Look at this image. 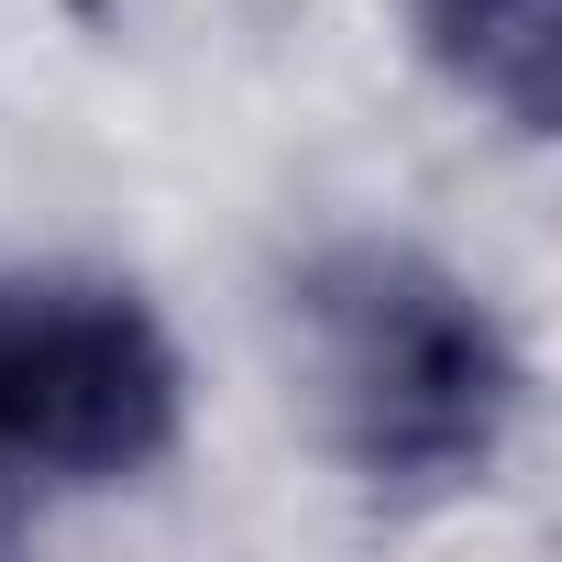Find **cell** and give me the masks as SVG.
<instances>
[{"mask_svg":"<svg viewBox=\"0 0 562 562\" xmlns=\"http://www.w3.org/2000/svg\"><path fill=\"white\" fill-rule=\"evenodd\" d=\"M310 353H321V419L342 441V463L386 496H430V485H474L518 419V353L496 331V310L441 276L430 254L397 243H353L331 265H310Z\"/></svg>","mask_w":562,"mask_h":562,"instance_id":"cell-1","label":"cell"},{"mask_svg":"<svg viewBox=\"0 0 562 562\" xmlns=\"http://www.w3.org/2000/svg\"><path fill=\"white\" fill-rule=\"evenodd\" d=\"M177 441V353L122 288H0V496L111 485Z\"/></svg>","mask_w":562,"mask_h":562,"instance_id":"cell-2","label":"cell"},{"mask_svg":"<svg viewBox=\"0 0 562 562\" xmlns=\"http://www.w3.org/2000/svg\"><path fill=\"white\" fill-rule=\"evenodd\" d=\"M419 45L518 133L562 122V0H419Z\"/></svg>","mask_w":562,"mask_h":562,"instance_id":"cell-3","label":"cell"}]
</instances>
